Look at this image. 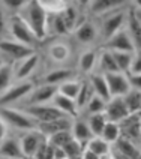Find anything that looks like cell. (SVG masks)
Wrapping results in <instances>:
<instances>
[{"instance_id":"1","label":"cell","mask_w":141,"mask_h":159,"mask_svg":"<svg viewBox=\"0 0 141 159\" xmlns=\"http://www.w3.org/2000/svg\"><path fill=\"white\" fill-rule=\"evenodd\" d=\"M42 53L48 66H74L75 63V45L70 38L47 39Z\"/></svg>"},{"instance_id":"2","label":"cell","mask_w":141,"mask_h":159,"mask_svg":"<svg viewBox=\"0 0 141 159\" xmlns=\"http://www.w3.org/2000/svg\"><path fill=\"white\" fill-rule=\"evenodd\" d=\"M17 15H20L24 20V23L33 32V35L44 44L47 41V17H48V12L36 0H29V3Z\"/></svg>"},{"instance_id":"3","label":"cell","mask_w":141,"mask_h":159,"mask_svg":"<svg viewBox=\"0 0 141 159\" xmlns=\"http://www.w3.org/2000/svg\"><path fill=\"white\" fill-rule=\"evenodd\" d=\"M70 41L74 45H78L81 48H90V47H99V24L98 20L90 15H84V18L80 21L77 27L70 33Z\"/></svg>"},{"instance_id":"4","label":"cell","mask_w":141,"mask_h":159,"mask_svg":"<svg viewBox=\"0 0 141 159\" xmlns=\"http://www.w3.org/2000/svg\"><path fill=\"white\" fill-rule=\"evenodd\" d=\"M0 116L3 117L5 123L8 125L9 131L14 134L38 129V123L20 107H2Z\"/></svg>"},{"instance_id":"5","label":"cell","mask_w":141,"mask_h":159,"mask_svg":"<svg viewBox=\"0 0 141 159\" xmlns=\"http://www.w3.org/2000/svg\"><path fill=\"white\" fill-rule=\"evenodd\" d=\"M8 38L17 41L20 44L32 47L35 50H41V45H42V42L33 35V32L29 29V26L20 15H9Z\"/></svg>"},{"instance_id":"6","label":"cell","mask_w":141,"mask_h":159,"mask_svg":"<svg viewBox=\"0 0 141 159\" xmlns=\"http://www.w3.org/2000/svg\"><path fill=\"white\" fill-rule=\"evenodd\" d=\"M128 9L129 8L113 11V12H110L107 15L96 18L98 24H99V39H101V44H104L107 39H110L117 32H120L122 29H125L126 17H128Z\"/></svg>"},{"instance_id":"7","label":"cell","mask_w":141,"mask_h":159,"mask_svg":"<svg viewBox=\"0 0 141 159\" xmlns=\"http://www.w3.org/2000/svg\"><path fill=\"white\" fill-rule=\"evenodd\" d=\"M36 86V80H23V81H14L2 95H0V108L2 107H17L20 105L24 98L32 92Z\"/></svg>"},{"instance_id":"8","label":"cell","mask_w":141,"mask_h":159,"mask_svg":"<svg viewBox=\"0 0 141 159\" xmlns=\"http://www.w3.org/2000/svg\"><path fill=\"white\" fill-rule=\"evenodd\" d=\"M44 63V57L41 50L35 51L33 54L27 56L24 59L12 63V69H14V81H23V80L35 78V75L39 72L41 66Z\"/></svg>"},{"instance_id":"9","label":"cell","mask_w":141,"mask_h":159,"mask_svg":"<svg viewBox=\"0 0 141 159\" xmlns=\"http://www.w3.org/2000/svg\"><path fill=\"white\" fill-rule=\"evenodd\" d=\"M80 77L75 66H48L45 68L38 77L36 83L41 84H50V86H60L62 83L68 81V80L77 78Z\"/></svg>"},{"instance_id":"10","label":"cell","mask_w":141,"mask_h":159,"mask_svg":"<svg viewBox=\"0 0 141 159\" xmlns=\"http://www.w3.org/2000/svg\"><path fill=\"white\" fill-rule=\"evenodd\" d=\"M35 51H38V50L32 48V47H27L24 44H20V42L11 39L8 36L3 38V39H0V56L6 62L15 63L18 60L27 57V56L33 54Z\"/></svg>"},{"instance_id":"11","label":"cell","mask_w":141,"mask_h":159,"mask_svg":"<svg viewBox=\"0 0 141 159\" xmlns=\"http://www.w3.org/2000/svg\"><path fill=\"white\" fill-rule=\"evenodd\" d=\"M98 54L99 47H90V48H81L78 56H75V69L80 77H89L90 74L96 71Z\"/></svg>"},{"instance_id":"12","label":"cell","mask_w":141,"mask_h":159,"mask_svg":"<svg viewBox=\"0 0 141 159\" xmlns=\"http://www.w3.org/2000/svg\"><path fill=\"white\" fill-rule=\"evenodd\" d=\"M56 93H57V87L56 86L36 83V86L32 89V92L17 107H30V105H41V104H50L53 101Z\"/></svg>"},{"instance_id":"13","label":"cell","mask_w":141,"mask_h":159,"mask_svg":"<svg viewBox=\"0 0 141 159\" xmlns=\"http://www.w3.org/2000/svg\"><path fill=\"white\" fill-rule=\"evenodd\" d=\"M21 110H24L27 114L30 116L36 123H45V122H50L54 120L57 117H62L65 116L63 113H60L56 107L50 102V104H41V105H30V107H20Z\"/></svg>"},{"instance_id":"14","label":"cell","mask_w":141,"mask_h":159,"mask_svg":"<svg viewBox=\"0 0 141 159\" xmlns=\"http://www.w3.org/2000/svg\"><path fill=\"white\" fill-rule=\"evenodd\" d=\"M126 8H129V0H92L87 9V15L93 18H99L113 12V11Z\"/></svg>"},{"instance_id":"15","label":"cell","mask_w":141,"mask_h":159,"mask_svg":"<svg viewBox=\"0 0 141 159\" xmlns=\"http://www.w3.org/2000/svg\"><path fill=\"white\" fill-rule=\"evenodd\" d=\"M18 140H20V146H21V152H23L24 158L32 159L35 152L38 150L39 144L45 140V137L38 129H32V131L18 134Z\"/></svg>"},{"instance_id":"16","label":"cell","mask_w":141,"mask_h":159,"mask_svg":"<svg viewBox=\"0 0 141 159\" xmlns=\"http://www.w3.org/2000/svg\"><path fill=\"white\" fill-rule=\"evenodd\" d=\"M122 137L126 140L141 146V114H129L125 120L120 122Z\"/></svg>"},{"instance_id":"17","label":"cell","mask_w":141,"mask_h":159,"mask_svg":"<svg viewBox=\"0 0 141 159\" xmlns=\"http://www.w3.org/2000/svg\"><path fill=\"white\" fill-rule=\"evenodd\" d=\"M104 114H105L107 120L116 122V123H120V122L125 120L131 113L128 111V107H126V104H125L123 98L114 96V98H110V99L107 101Z\"/></svg>"},{"instance_id":"18","label":"cell","mask_w":141,"mask_h":159,"mask_svg":"<svg viewBox=\"0 0 141 159\" xmlns=\"http://www.w3.org/2000/svg\"><path fill=\"white\" fill-rule=\"evenodd\" d=\"M107 84H108V90L111 98L120 96L123 98L129 90H131V84L128 80V74L123 72H113V74H107L105 75Z\"/></svg>"},{"instance_id":"19","label":"cell","mask_w":141,"mask_h":159,"mask_svg":"<svg viewBox=\"0 0 141 159\" xmlns=\"http://www.w3.org/2000/svg\"><path fill=\"white\" fill-rule=\"evenodd\" d=\"M99 47L101 48H105L108 51H125V53H134L135 51L132 41H131V38L126 33L125 29H122L120 32H117L110 39H107L105 42L101 44Z\"/></svg>"},{"instance_id":"20","label":"cell","mask_w":141,"mask_h":159,"mask_svg":"<svg viewBox=\"0 0 141 159\" xmlns=\"http://www.w3.org/2000/svg\"><path fill=\"white\" fill-rule=\"evenodd\" d=\"M0 158L2 159H23L24 155L21 152L18 134L9 132L0 141Z\"/></svg>"},{"instance_id":"21","label":"cell","mask_w":141,"mask_h":159,"mask_svg":"<svg viewBox=\"0 0 141 159\" xmlns=\"http://www.w3.org/2000/svg\"><path fill=\"white\" fill-rule=\"evenodd\" d=\"M125 30L129 35L135 51H141V21L138 17V12L132 8L128 9V17H126V24Z\"/></svg>"},{"instance_id":"22","label":"cell","mask_w":141,"mask_h":159,"mask_svg":"<svg viewBox=\"0 0 141 159\" xmlns=\"http://www.w3.org/2000/svg\"><path fill=\"white\" fill-rule=\"evenodd\" d=\"M75 117H69V116H62V117H57L54 120L50 122H45V123H39L38 125V131L44 135L45 138L53 135L56 132H60V131H66L70 129L72 122H74Z\"/></svg>"},{"instance_id":"23","label":"cell","mask_w":141,"mask_h":159,"mask_svg":"<svg viewBox=\"0 0 141 159\" xmlns=\"http://www.w3.org/2000/svg\"><path fill=\"white\" fill-rule=\"evenodd\" d=\"M70 33L63 23L60 12L57 14H48L47 17V39L54 38H69Z\"/></svg>"},{"instance_id":"24","label":"cell","mask_w":141,"mask_h":159,"mask_svg":"<svg viewBox=\"0 0 141 159\" xmlns=\"http://www.w3.org/2000/svg\"><path fill=\"white\" fill-rule=\"evenodd\" d=\"M113 150L128 159H141V146L126 140L125 137H120L113 144Z\"/></svg>"},{"instance_id":"25","label":"cell","mask_w":141,"mask_h":159,"mask_svg":"<svg viewBox=\"0 0 141 159\" xmlns=\"http://www.w3.org/2000/svg\"><path fill=\"white\" fill-rule=\"evenodd\" d=\"M99 74H113V72H119L117 69V65L114 62V57L113 53L108 51L105 48H101L99 47V54H98V65H96V71Z\"/></svg>"},{"instance_id":"26","label":"cell","mask_w":141,"mask_h":159,"mask_svg":"<svg viewBox=\"0 0 141 159\" xmlns=\"http://www.w3.org/2000/svg\"><path fill=\"white\" fill-rule=\"evenodd\" d=\"M70 134H72V137H74L77 141H80L81 144H84V146H86V143L93 137L92 132H90V128H89L86 119L81 117V116L74 119L72 126H70Z\"/></svg>"},{"instance_id":"27","label":"cell","mask_w":141,"mask_h":159,"mask_svg":"<svg viewBox=\"0 0 141 159\" xmlns=\"http://www.w3.org/2000/svg\"><path fill=\"white\" fill-rule=\"evenodd\" d=\"M51 104L65 116L78 117V108H77V104H75V99H70V98L65 96V95L56 93L53 101H51Z\"/></svg>"},{"instance_id":"28","label":"cell","mask_w":141,"mask_h":159,"mask_svg":"<svg viewBox=\"0 0 141 159\" xmlns=\"http://www.w3.org/2000/svg\"><path fill=\"white\" fill-rule=\"evenodd\" d=\"M90 83V86L93 89V93L96 96L102 98L104 101H108L111 95H110V90H108V84H107V80L104 74H99V72H93L90 74L89 77H86Z\"/></svg>"},{"instance_id":"29","label":"cell","mask_w":141,"mask_h":159,"mask_svg":"<svg viewBox=\"0 0 141 159\" xmlns=\"http://www.w3.org/2000/svg\"><path fill=\"white\" fill-rule=\"evenodd\" d=\"M84 15H87V14H83L81 11H78V9L75 8L74 5H70V3H68V5L65 6V9L60 12V17H62L66 29L69 30V33H72V30H74V29L77 27V24L84 18Z\"/></svg>"},{"instance_id":"30","label":"cell","mask_w":141,"mask_h":159,"mask_svg":"<svg viewBox=\"0 0 141 159\" xmlns=\"http://www.w3.org/2000/svg\"><path fill=\"white\" fill-rule=\"evenodd\" d=\"M95 93H93V89L90 86L89 80L86 77H81V84H80V90L75 96V104H77V108H78V116L81 113V110L87 105V102L92 99Z\"/></svg>"},{"instance_id":"31","label":"cell","mask_w":141,"mask_h":159,"mask_svg":"<svg viewBox=\"0 0 141 159\" xmlns=\"http://www.w3.org/2000/svg\"><path fill=\"white\" fill-rule=\"evenodd\" d=\"M111 144L108 141H105L102 137H92L87 143H86V149H89L90 152H93L98 156H104L108 155L111 152Z\"/></svg>"},{"instance_id":"32","label":"cell","mask_w":141,"mask_h":159,"mask_svg":"<svg viewBox=\"0 0 141 159\" xmlns=\"http://www.w3.org/2000/svg\"><path fill=\"white\" fill-rule=\"evenodd\" d=\"M14 83V69L12 63L2 60L0 62V95Z\"/></svg>"},{"instance_id":"33","label":"cell","mask_w":141,"mask_h":159,"mask_svg":"<svg viewBox=\"0 0 141 159\" xmlns=\"http://www.w3.org/2000/svg\"><path fill=\"white\" fill-rule=\"evenodd\" d=\"M105 105H107V101H104L102 98L96 96V95H93V96H92V99L87 102V105L81 110L80 116H81V117H87V116H92V114H99V113H104Z\"/></svg>"},{"instance_id":"34","label":"cell","mask_w":141,"mask_h":159,"mask_svg":"<svg viewBox=\"0 0 141 159\" xmlns=\"http://www.w3.org/2000/svg\"><path fill=\"white\" fill-rule=\"evenodd\" d=\"M123 101H125V104H126V107H128V111L131 114L141 113V90L131 89L123 96Z\"/></svg>"},{"instance_id":"35","label":"cell","mask_w":141,"mask_h":159,"mask_svg":"<svg viewBox=\"0 0 141 159\" xmlns=\"http://www.w3.org/2000/svg\"><path fill=\"white\" fill-rule=\"evenodd\" d=\"M84 119H86L89 128H90V132H92L93 137H99L101 132H102V129H104V126H105V123L108 122L104 113L87 116V117H84Z\"/></svg>"},{"instance_id":"36","label":"cell","mask_w":141,"mask_h":159,"mask_svg":"<svg viewBox=\"0 0 141 159\" xmlns=\"http://www.w3.org/2000/svg\"><path fill=\"white\" fill-rule=\"evenodd\" d=\"M99 137H102L105 141H108L111 146L114 144L120 137H122V131H120V125L116 123V122H107L105 126H104V129H102V132Z\"/></svg>"},{"instance_id":"37","label":"cell","mask_w":141,"mask_h":159,"mask_svg":"<svg viewBox=\"0 0 141 159\" xmlns=\"http://www.w3.org/2000/svg\"><path fill=\"white\" fill-rule=\"evenodd\" d=\"M80 84H81V77L68 80V81L62 83L60 86H57V93L65 95V96L70 98V99H75V96H77V93L80 90Z\"/></svg>"},{"instance_id":"38","label":"cell","mask_w":141,"mask_h":159,"mask_svg":"<svg viewBox=\"0 0 141 159\" xmlns=\"http://www.w3.org/2000/svg\"><path fill=\"white\" fill-rule=\"evenodd\" d=\"M113 53V57H114V62L117 65V69L119 72H123V74H128L129 72V68H131V63H132L134 59V53H125V51H111Z\"/></svg>"},{"instance_id":"39","label":"cell","mask_w":141,"mask_h":159,"mask_svg":"<svg viewBox=\"0 0 141 159\" xmlns=\"http://www.w3.org/2000/svg\"><path fill=\"white\" fill-rule=\"evenodd\" d=\"M27 3H29V0H0L2 8L8 12V15H17V14H20Z\"/></svg>"},{"instance_id":"40","label":"cell","mask_w":141,"mask_h":159,"mask_svg":"<svg viewBox=\"0 0 141 159\" xmlns=\"http://www.w3.org/2000/svg\"><path fill=\"white\" fill-rule=\"evenodd\" d=\"M84 147H86L84 144H81V143L77 141V140L72 137L69 141L63 146L62 149L65 150V153H66L68 158H77V156H81V153H83V150H84Z\"/></svg>"},{"instance_id":"41","label":"cell","mask_w":141,"mask_h":159,"mask_svg":"<svg viewBox=\"0 0 141 159\" xmlns=\"http://www.w3.org/2000/svg\"><path fill=\"white\" fill-rule=\"evenodd\" d=\"M32 159H54V146L45 138L44 141L39 144L38 150L35 152Z\"/></svg>"},{"instance_id":"42","label":"cell","mask_w":141,"mask_h":159,"mask_svg":"<svg viewBox=\"0 0 141 159\" xmlns=\"http://www.w3.org/2000/svg\"><path fill=\"white\" fill-rule=\"evenodd\" d=\"M70 138H72L70 129L60 131V132H56V134H53V135H50V137H47V140L51 143V146H54V147H63Z\"/></svg>"},{"instance_id":"43","label":"cell","mask_w":141,"mask_h":159,"mask_svg":"<svg viewBox=\"0 0 141 159\" xmlns=\"http://www.w3.org/2000/svg\"><path fill=\"white\" fill-rule=\"evenodd\" d=\"M42 8L48 12V14H57V12H62L66 3L63 0H36Z\"/></svg>"},{"instance_id":"44","label":"cell","mask_w":141,"mask_h":159,"mask_svg":"<svg viewBox=\"0 0 141 159\" xmlns=\"http://www.w3.org/2000/svg\"><path fill=\"white\" fill-rule=\"evenodd\" d=\"M8 24H9V15L0 5V39L8 36Z\"/></svg>"},{"instance_id":"45","label":"cell","mask_w":141,"mask_h":159,"mask_svg":"<svg viewBox=\"0 0 141 159\" xmlns=\"http://www.w3.org/2000/svg\"><path fill=\"white\" fill-rule=\"evenodd\" d=\"M128 74H141V51L134 53V59Z\"/></svg>"},{"instance_id":"46","label":"cell","mask_w":141,"mask_h":159,"mask_svg":"<svg viewBox=\"0 0 141 159\" xmlns=\"http://www.w3.org/2000/svg\"><path fill=\"white\" fill-rule=\"evenodd\" d=\"M90 3H92V0H70V5H74L83 14H87V9L90 6Z\"/></svg>"},{"instance_id":"47","label":"cell","mask_w":141,"mask_h":159,"mask_svg":"<svg viewBox=\"0 0 141 159\" xmlns=\"http://www.w3.org/2000/svg\"><path fill=\"white\" fill-rule=\"evenodd\" d=\"M128 80H129L131 89L141 90V74H128Z\"/></svg>"},{"instance_id":"48","label":"cell","mask_w":141,"mask_h":159,"mask_svg":"<svg viewBox=\"0 0 141 159\" xmlns=\"http://www.w3.org/2000/svg\"><path fill=\"white\" fill-rule=\"evenodd\" d=\"M9 132H11V131H9L8 125L5 123L3 117L0 116V141H2V140H3V138H5V137H6V135H8Z\"/></svg>"},{"instance_id":"49","label":"cell","mask_w":141,"mask_h":159,"mask_svg":"<svg viewBox=\"0 0 141 159\" xmlns=\"http://www.w3.org/2000/svg\"><path fill=\"white\" fill-rule=\"evenodd\" d=\"M80 158L81 159H101V156H98V155H95L93 152H90L89 149L84 147V150H83V153H81Z\"/></svg>"},{"instance_id":"50","label":"cell","mask_w":141,"mask_h":159,"mask_svg":"<svg viewBox=\"0 0 141 159\" xmlns=\"http://www.w3.org/2000/svg\"><path fill=\"white\" fill-rule=\"evenodd\" d=\"M54 159H68L62 147H54Z\"/></svg>"},{"instance_id":"51","label":"cell","mask_w":141,"mask_h":159,"mask_svg":"<svg viewBox=\"0 0 141 159\" xmlns=\"http://www.w3.org/2000/svg\"><path fill=\"white\" fill-rule=\"evenodd\" d=\"M129 8L137 12H141V0H129Z\"/></svg>"},{"instance_id":"52","label":"cell","mask_w":141,"mask_h":159,"mask_svg":"<svg viewBox=\"0 0 141 159\" xmlns=\"http://www.w3.org/2000/svg\"><path fill=\"white\" fill-rule=\"evenodd\" d=\"M111 153H113L114 159H128V158H125V156H122V155H119L117 152H114V150H113V147H111Z\"/></svg>"},{"instance_id":"53","label":"cell","mask_w":141,"mask_h":159,"mask_svg":"<svg viewBox=\"0 0 141 159\" xmlns=\"http://www.w3.org/2000/svg\"><path fill=\"white\" fill-rule=\"evenodd\" d=\"M101 159H114V156H113V153L110 152L108 155H104V156H101Z\"/></svg>"},{"instance_id":"54","label":"cell","mask_w":141,"mask_h":159,"mask_svg":"<svg viewBox=\"0 0 141 159\" xmlns=\"http://www.w3.org/2000/svg\"><path fill=\"white\" fill-rule=\"evenodd\" d=\"M63 2H65L66 5H68V3H70V0H63Z\"/></svg>"},{"instance_id":"55","label":"cell","mask_w":141,"mask_h":159,"mask_svg":"<svg viewBox=\"0 0 141 159\" xmlns=\"http://www.w3.org/2000/svg\"><path fill=\"white\" fill-rule=\"evenodd\" d=\"M68 159H81L80 156H77V158H68Z\"/></svg>"},{"instance_id":"56","label":"cell","mask_w":141,"mask_h":159,"mask_svg":"<svg viewBox=\"0 0 141 159\" xmlns=\"http://www.w3.org/2000/svg\"><path fill=\"white\" fill-rule=\"evenodd\" d=\"M23 159H27V158H23Z\"/></svg>"},{"instance_id":"57","label":"cell","mask_w":141,"mask_h":159,"mask_svg":"<svg viewBox=\"0 0 141 159\" xmlns=\"http://www.w3.org/2000/svg\"><path fill=\"white\" fill-rule=\"evenodd\" d=\"M0 159H2V158H0Z\"/></svg>"},{"instance_id":"58","label":"cell","mask_w":141,"mask_h":159,"mask_svg":"<svg viewBox=\"0 0 141 159\" xmlns=\"http://www.w3.org/2000/svg\"><path fill=\"white\" fill-rule=\"evenodd\" d=\"M140 114H141V113H140Z\"/></svg>"}]
</instances>
